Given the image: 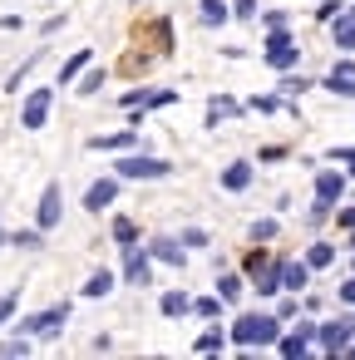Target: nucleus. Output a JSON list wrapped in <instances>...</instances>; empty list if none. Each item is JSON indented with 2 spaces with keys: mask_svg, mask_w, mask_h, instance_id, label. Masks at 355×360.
Listing matches in <instances>:
<instances>
[{
  "mask_svg": "<svg viewBox=\"0 0 355 360\" xmlns=\"http://www.w3.org/2000/svg\"><path fill=\"white\" fill-rule=\"evenodd\" d=\"M84 65H89V49H79V55H74V60H70L65 69H59V84H70V79H74V74H79Z\"/></svg>",
  "mask_w": 355,
  "mask_h": 360,
  "instance_id": "obj_14",
  "label": "nucleus"
},
{
  "mask_svg": "<svg viewBox=\"0 0 355 360\" xmlns=\"http://www.w3.org/2000/svg\"><path fill=\"white\" fill-rule=\"evenodd\" d=\"M54 222H59V183H49V188H45V197H40V227L49 232Z\"/></svg>",
  "mask_w": 355,
  "mask_h": 360,
  "instance_id": "obj_8",
  "label": "nucleus"
},
{
  "mask_svg": "<svg viewBox=\"0 0 355 360\" xmlns=\"http://www.w3.org/2000/svg\"><path fill=\"white\" fill-rule=\"evenodd\" d=\"M129 143H134V129L113 133V138H94V148H129Z\"/></svg>",
  "mask_w": 355,
  "mask_h": 360,
  "instance_id": "obj_17",
  "label": "nucleus"
},
{
  "mask_svg": "<svg viewBox=\"0 0 355 360\" xmlns=\"http://www.w3.org/2000/svg\"><path fill=\"white\" fill-rule=\"evenodd\" d=\"M232 336L242 341V345H271L281 336V326H276V316H242V321L232 326Z\"/></svg>",
  "mask_w": 355,
  "mask_h": 360,
  "instance_id": "obj_1",
  "label": "nucleus"
},
{
  "mask_svg": "<svg viewBox=\"0 0 355 360\" xmlns=\"http://www.w3.org/2000/svg\"><path fill=\"white\" fill-rule=\"evenodd\" d=\"M340 296H345V301H355V281H345V286H340Z\"/></svg>",
  "mask_w": 355,
  "mask_h": 360,
  "instance_id": "obj_27",
  "label": "nucleus"
},
{
  "mask_svg": "<svg viewBox=\"0 0 355 360\" xmlns=\"http://www.w3.org/2000/svg\"><path fill=\"white\" fill-rule=\"evenodd\" d=\"M237 291H242V281H237V277H222V281H217V296H222V301H232Z\"/></svg>",
  "mask_w": 355,
  "mask_h": 360,
  "instance_id": "obj_22",
  "label": "nucleus"
},
{
  "mask_svg": "<svg viewBox=\"0 0 355 360\" xmlns=\"http://www.w3.org/2000/svg\"><path fill=\"white\" fill-rule=\"evenodd\" d=\"M163 311H168V316H183V311H188V296H183V291H168V296H163Z\"/></svg>",
  "mask_w": 355,
  "mask_h": 360,
  "instance_id": "obj_15",
  "label": "nucleus"
},
{
  "mask_svg": "<svg viewBox=\"0 0 355 360\" xmlns=\"http://www.w3.org/2000/svg\"><path fill=\"white\" fill-rule=\"evenodd\" d=\"M336 158H345V163H350V173H355V148H340Z\"/></svg>",
  "mask_w": 355,
  "mask_h": 360,
  "instance_id": "obj_26",
  "label": "nucleus"
},
{
  "mask_svg": "<svg viewBox=\"0 0 355 360\" xmlns=\"http://www.w3.org/2000/svg\"><path fill=\"white\" fill-rule=\"evenodd\" d=\"M267 60H271L276 69H291V65H296V49H291V40H286L281 30H276V35H271V44H267Z\"/></svg>",
  "mask_w": 355,
  "mask_h": 360,
  "instance_id": "obj_5",
  "label": "nucleus"
},
{
  "mask_svg": "<svg viewBox=\"0 0 355 360\" xmlns=\"http://www.w3.org/2000/svg\"><path fill=\"white\" fill-rule=\"evenodd\" d=\"M306 345H311V326H301L296 336H286V341H281V355H301Z\"/></svg>",
  "mask_w": 355,
  "mask_h": 360,
  "instance_id": "obj_11",
  "label": "nucleus"
},
{
  "mask_svg": "<svg viewBox=\"0 0 355 360\" xmlns=\"http://www.w3.org/2000/svg\"><path fill=\"white\" fill-rule=\"evenodd\" d=\"M129 281L148 286V256H139V247H129Z\"/></svg>",
  "mask_w": 355,
  "mask_h": 360,
  "instance_id": "obj_9",
  "label": "nucleus"
},
{
  "mask_svg": "<svg viewBox=\"0 0 355 360\" xmlns=\"http://www.w3.org/2000/svg\"><path fill=\"white\" fill-rule=\"evenodd\" d=\"M153 256H163V262H183V252H178L173 242H153Z\"/></svg>",
  "mask_w": 355,
  "mask_h": 360,
  "instance_id": "obj_20",
  "label": "nucleus"
},
{
  "mask_svg": "<svg viewBox=\"0 0 355 360\" xmlns=\"http://www.w3.org/2000/svg\"><path fill=\"white\" fill-rule=\"evenodd\" d=\"M222 15H227V10H222V0H203V20H207V25H217Z\"/></svg>",
  "mask_w": 355,
  "mask_h": 360,
  "instance_id": "obj_21",
  "label": "nucleus"
},
{
  "mask_svg": "<svg viewBox=\"0 0 355 360\" xmlns=\"http://www.w3.org/2000/svg\"><path fill=\"white\" fill-rule=\"evenodd\" d=\"M350 321H331V326H321V350H345L350 345Z\"/></svg>",
  "mask_w": 355,
  "mask_h": 360,
  "instance_id": "obj_4",
  "label": "nucleus"
},
{
  "mask_svg": "<svg viewBox=\"0 0 355 360\" xmlns=\"http://www.w3.org/2000/svg\"><path fill=\"white\" fill-rule=\"evenodd\" d=\"M281 286L301 291V286H306V267H301V262H286V267H281Z\"/></svg>",
  "mask_w": 355,
  "mask_h": 360,
  "instance_id": "obj_10",
  "label": "nucleus"
},
{
  "mask_svg": "<svg viewBox=\"0 0 355 360\" xmlns=\"http://www.w3.org/2000/svg\"><path fill=\"white\" fill-rule=\"evenodd\" d=\"M113 237H118V242H134V222L118 218V222H113Z\"/></svg>",
  "mask_w": 355,
  "mask_h": 360,
  "instance_id": "obj_23",
  "label": "nucleus"
},
{
  "mask_svg": "<svg viewBox=\"0 0 355 360\" xmlns=\"http://www.w3.org/2000/svg\"><path fill=\"white\" fill-rule=\"evenodd\" d=\"M232 6H237V15H252V10H257V0H232Z\"/></svg>",
  "mask_w": 355,
  "mask_h": 360,
  "instance_id": "obj_25",
  "label": "nucleus"
},
{
  "mask_svg": "<svg viewBox=\"0 0 355 360\" xmlns=\"http://www.w3.org/2000/svg\"><path fill=\"white\" fill-rule=\"evenodd\" d=\"M168 163L163 158H124L118 163V178H163Z\"/></svg>",
  "mask_w": 355,
  "mask_h": 360,
  "instance_id": "obj_3",
  "label": "nucleus"
},
{
  "mask_svg": "<svg viewBox=\"0 0 355 360\" xmlns=\"http://www.w3.org/2000/svg\"><path fill=\"white\" fill-rule=\"evenodd\" d=\"M222 183H227V188H247V183H252V168H247V163H232V168L222 173Z\"/></svg>",
  "mask_w": 355,
  "mask_h": 360,
  "instance_id": "obj_12",
  "label": "nucleus"
},
{
  "mask_svg": "<svg viewBox=\"0 0 355 360\" xmlns=\"http://www.w3.org/2000/svg\"><path fill=\"white\" fill-rule=\"evenodd\" d=\"M84 291H89V296H104V291H113V272H94Z\"/></svg>",
  "mask_w": 355,
  "mask_h": 360,
  "instance_id": "obj_13",
  "label": "nucleus"
},
{
  "mask_svg": "<svg viewBox=\"0 0 355 360\" xmlns=\"http://www.w3.org/2000/svg\"><path fill=\"white\" fill-rule=\"evenodd\" d=\"M99 89H104V74H99V69H94V74H89V79H84V89H79V94H99Z\"/></svg>",
  "mask_w": 355,
  "mask_h": 360,
  "instance_id": "obj_24",
  "label": "nucleus"
},
{
  "mask_svg": "<svg viewBox=\"0 0 355 360\" xmlns=\"http://www.w3.org/2000/svg\"><path fill=\"white\" fill-rule=\"evenodd\" d=\"M113 193H118V183H109V178H104V183H94V188L84 193V208H89V213H104L109 202H113Z\"/></svg>",
  "mask_w": 355,
  "mask_h": 360,
  "instance_id": "obj_7",
  "label": "nucleus"
},
{
  "mask_svg": "<svg viewBox=\"0 0 355 360\" xmlns=\"http://www.w3.org/2000/svg\"><path fill=\"white\" fill-rule=\"evenodd\" d=\"M316 193H321V202H331V197L340 193V178H336V173H321V183H316Z\"/></svg>",
  "mask_w": 355,
  "mask_h": 360,
  "instance_id": "obj_16",
  "label": "nucleus"
},
{
  "mask_svg": "<svg viewBox=\"0 0 355 360\" xmlns=\"http://www.w3.org/2000/svg\"><path fill=\"white\" fill-rule=\"evenodd\" d=\"M331 256H336V252H331L326 242H316V247H311V256H306V267H326V262H331Z\"/></svg>",
  "mask_w": 355,
  "mask_h": 360,
  "instance_id": "obj_18",
  "label": "nucleus"
},
{
  "mask_svg": "<svg viewBox=\"0 0 355 360\" xmlns=\"http://www.w3.org/2000/svg\"><path fill=\"white\" fill-rule=\"evenodd\" d=\"M45 114H49V89H35V94L25 99V129H40Z\"/></svg>",
  "mask_w": 355,
  "mask_h": 360,
  "instance_id": "obj_6",
  "label": "nucleus"
},
{
  "mask_svg": "<svg viewBox=\"0 0 355 360\" xmlns=\"http://www.w3.org/2000/svg\"><path fill=\"white\" fill-rule=\"evenodd\" d=\"M15 306H20V291H10V296H0V326H6V321L15 316Z\"/></svg>",
  "mask_w": 355,
  "mask_h": 360,
  "instance_id": "obj_19",
  "label": "nucleus"
},
{
  "mask_svg": "<svg viewBox=\"0 0 355 360\" xmlns=\"http://www.w3.org/2000/svg\"><path fill=\"white\" fill-rule=\"evenodd\" d=\"M65 316H70V306H49V311H40V316H25L20 331H25V336H54Z\"/></svg>",
  "mask_w": 355,
  "mask_h": 360,
  "instance_id": "obj_2",
  "label": "nucleus"
}]
</instances>
